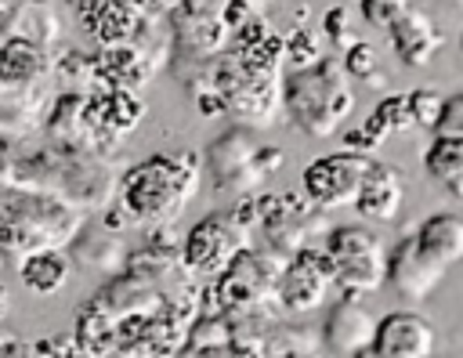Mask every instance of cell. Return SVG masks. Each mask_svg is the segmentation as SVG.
Returning a JSON list of instances; mask_svg holds the SVG:
<instances>
[{"label":"cell","mask_w":463,"mask_h":358,"mask_svg":"<svg viewBox=\"0 0 463 358\" xmlns=\"http://www.w3.org/2000/svg\"><path fill=\"white\" fill-rule=\"evenodd\" d=\"M199 188L195 152H156L119 177V206L141 224H170Z\"/></svg>","instance_id":"obj_1"},{"label":"cell","mask_w":463,"mask_h":358,"mask_svg":"<svg viewBox=\"0 0 463 358\" xmlns=\"http://www.w3.org/2000/svg\"><path fill=\"white\" fill-rule=\"evenodd\" d=\"M18 7H22V0H0V29L18 14Z\"/></svg>","instance_id":"obj_30"},{"label":"cell","mask_w":463,"mask_h":358,"mask_svg":"<svg viewBox=\"0 0 463 358\" xmlns=\"http://www.w3.org/2000/svg\"><path fill=\"white\" fill-rule=\"evenodd\" d=\"M326 36L336 43V47H351L354 43V36H351V29H347V11L344 7H333V11H326Z\"/></svg>","instance_id":"obj_26"},{"label":"cell","mask_w":463,"mask_h":358,"mask_svg":"<svg viewBox=\"0 0 463 358\" xmlns=\"http://www.w3.org/2000/svg\"><path fill=\"white\" fill-rule=\"evenodd\" d=\"M445 264H438L430 253L420 250L416 235H402L398 246L387 253V275L383 282H391V289L409 300V304H420L427 300L441 282H445Z\"/></svg>","instance_id":"obj_11"},{"label":"cell","mask_w":463,"mask_h":358,"mask_svg":"<svg viewBox=\"0 0 463 358\" xmlns=\"http://www.w3.org/2000/svg\"><path fill=\"white\" fill-rule=\"evenodd\" d=\"M279 166H282V152L257 145L246 130H228L206 148L210 181L221 195H232V199L257 195L264 177L275 174Z\"/></svg>","instance_id":"obj_4"},{"label":"cell","mask_w":463,"mask_h":358,"mask_svg":"<svg viewBox=\"0 0 463 358\" xmlns=\"http://www.w3.org/2000/svg\"><path fill=\"white\" fill-rule=\"evenodd\" d=\"M80 213L58 195L18 192L0 206V246L4 250H36V246H61L76 235Z\"/></svg>","instance_id":"obj_3"},{"label":"cell","mask_w":463,"mask_h":358,"mask_svg":"<svg viewBox=\"0 0 463 358\" xmlns=\"http://www.w3.org/2000/svg\"><path fill=\"white\" fill-rule=\"evenodd\" d=\"M326 257H329V268H333V286L344 297L358 300V297L376 293L383 286L387 250L369 228H362V224L333 228L329 242H326Z\"/></svg>","instance_id":"obj_5"},{"label":"cell","mask_w":463,"mask_h":358,"mask_svg":"<svg viewBox=\"0 0 463 358\" xmlns=\"http://www.w3.org/2000/svg\"><path fill=\"white\" fill-rule=\"evenodd\" d=\"M315 221H322V210L311 199H300L293 192L282 195H257V224L268 239V246L282 257L304 250L315 235Z\"/></svg>","instance_id":"obj_9"},{"label":"cell","mask_w":463,"mask_h":358,"mask_svg":"<svg viewBox=\"0 0 463 358\" xmlns=\"http://www.w3.org/2000/svg\"><path fill=\"white\" fill-rule=\"evenodd\" d=\"M449 4H463V0H449Z\"/></svg>","instance_id":"obj_33"},{"label":"cell","mask_w":463,"mask_h":358,"mask_svg":"<svg viewBox=\"0 0 463 358\" xmlns=\"http://www.w3.org/2000/svg\"><path fill=\"white\" fill-rule=\"evenodd\" d=\"M409 127H416V123H412V112H409V98H405V94L383 98V101L376 105V112L365 119V134H369L376 145H383L387 134H402V130H409Z\"/></svg>","instance_id":"obj_21"},{"label":"cell","mask_w":463,"mask_h":358,"mask_svg":"<svg viewBox=\"0 0 463 358\" xmlns=\"http://www.w3.org/2000/svg\"><path fill=\"white\" fill-rule=\"evenodd\" d=\"M376 47H369V43H362V40H354L351 47H347V54H344V69H347V76H354V80H369L373 72H376Z\"/></svg>","instance_id":"obj_23"},{"label":"cell","mask_w":463,"mask_h":358,"mask_svg":"<svg viewBox=\"0 0 463 358\" xmlns=\"http://www.w3.org/2000/svg\"><path fill=\"white\" fill-rule=\"evenodd\" d=\"M333 289V268H329V257L326 250H297L289 253V260L282 264L279 271V286H275V300L286 307V311H315Z\"/></svg>","instance_id":"obj_10"},{"label":"cell","mask_w":463,"mask_h":358,"mask_svg":"<svg viewBox=\"0 0 463 358\" xmlns=\"http://www.w3.org/2000/svg\"><path fill=\"white\" fill-rule=\"evenodd\" d=\"M69 4H76V0H69Z\"/></svg>","instance_id":"obj_35"},{"label":"cell","mask_w":463,"mask_h":358,"mask_svg":"<svg viewBox=\"0 0 463 358\" xmlns=\"http://www.w3.org/2000/svg\"><path fill=\"white\" fill-rule=\"evenodd\" d=\"M459 47H463V36H459Z\"/></svg>","instance_id":"obj_34"},{"label":"cell","mask_w":463,"mask_h":358,"mask_svg":"<svg viewBox=\"0 0 463 358\" xmlns=\"http://www.w3.org/2000/svg\"><path fill=\"white\" fill-rule=\"evenodd\" d=\"M412 235L420 250L430 253L438 264L452 268L463 260V217L459 213H430Z\"/></svg>","instance_id":"obj_19"},{"label":"cell","mask_w":463,"mask_h":358,"mask_svg":"<svg viewBox=\"0 0 463 358\" xmlns=\"http://www.w3.org/2000/svg\"><path fill=\"white\" fill-rule=\"evenodd\" d=\"M76 14L98 43H123L141 18L134 0H76Z\"/></svg>","instance_id":"obj_16"},{"label":"cell","mask_w":463,"mask_h":358,"mask_svg":"<svg viewBox=\"0 0 463 358\" xmlns=\"http://www.w3.org/2000/svg\"><path fill=\"white\" fill-rule=\"evenodd\" d=\"M434 325L420 311H391L376 322V336L369 354L380 358H430L434 354Z\"/></svg>","instance_id":"obj_12"},{"label":"cell","mask_w":463,"mask_h":358,"mask_svg":"<svg viewBox=\"0 0 463 358\" xmlns=\"http://www.w3.org/2000/svg\"><path fill=\"white\" fill-rule=\"evenodd\" d=\"M286 257L268 250H239L224 271H217V286H213V300L235 315V311H260L264 304L275 300V286H279V271H282Z\"/></svg>","instance_id":"obj_6"},{"label":"cell","mask_w":463,"mask_h":358,"mask_svg":"<svg viewBox=\"0 0 463 358\" xmlns=\"http://www.w3.org/2000/svg\"><path fill=\"white\" fill-rule=\"evenodd\" d=\"M387 33H391V43L398 51V58L412 69H423L445 43L441 29L430 22V14H423L420 7L405 4L391 22H387Z\"/></svg>","instance_id":"obj_14"},{"label":"cell","mask_w":463,"mask_h":358,"mask_svg":"<svg viewBox=\"0 0 463 358\" xmlns=\"http://www.w3.org/2000/svg\"><path fill=\"white\" fill-rule=\"evenodd\" d=\"M405 4H412V0H362V14H365L369 25H383V29H387V22H391Z\"/></svg>","instance_id":"obj_24"},{"label":"cell","mask_w":463,"mask_h":358,"mask_svg":"<svg viewBox=\"0 0 463 358\" xmlns=\"http://www.w3.org/2000/svg\"><path fill=\"white\" fill-rule=\"evenodd\" d=\"M286 47H289L286 54H293V65H297V69H304V65L318 61V51H315V40H311V33H307V29H300Z\"/></svg>","instance_id":"obj_27"},{"label":"cell","mask_w":463,"mask_h":358,"mask_svg":"<svg viewBox=\"0 0 463 358\" xmlns=\"http://www.w3.org/2000/svg\"><path fill=\"white\" fill-rule=\"evenodd\" d=\"M369 163H373L369 152H354V148L318 155V159H311L304 166V195L318 210L347 206V203H354V195H358V188L365 181Z\"/></svg>","instance_id":"obj_8"},{"label":"cell","mask_w":463,"mask_h":358,"mask_svg":"<svg viewBox=\"0 0 463 358\" xmlns=\"http://www.w3.org/2000/svg\"><path fill=\"white\" fill-rule=\"evenodd\" d=\"M250 224L235 213V210H213L206 213L199 224H192V231L184 235V268H192L195 275H217L228 268V260L250 246Z\"/></svg>","instance_id":"obj_7"},{"label":"cell","mask_w":463,"mask_h":358,"mask_svg":"<svg viewBox=\"0 0 463 358\" xmlns=\"http://www.w3.org/2000/svg\"><path fill=\"white\" fill-rule=\"evenodd\" d=\"M402 203H405V181H402V174L391 163H376L373 159L369 170H365V181H362V188L354 195L358 213L369 217V221H394L398 210H402Z\"/></svg>","instance_id":"obj_15"},{"label":"cell","mask_w":463,"mask_h":358,"mask_svg":"<svg viewBox=\"0 0 463 358\" xmlns=\"http://www.w3.org/2000/svg\"><path fill=\"white\" fill-rule=\"evenodd\" d=\"M282 101L289 119L307 137H329L354 108V90L340 58H318L304 69H293L282 83Z\"/></svg>","instance_id":"obj_2"},{"label":"cell","mask_w":463,"mask_h":358,"mask_svg":"<svg viewBox=\"0 0 463 358\" xmlns=\"http://www.w3.org/2000/svg\"><path fill=\"white\" fill-rule=\"evenodd\" d=\"M11 354H29V344L22 336H0V358H11Z\"/></svg>","instance_id":"obj_29"},{"label":"cell","mask_w":463,"mask_h":358,"mask_svg":"<svg viewBox=\"0 0 463 358\" xmlns=\"http://www.w3.org/2000/svg\"><path fill=\"white\" fill-rule=\"evenodd\" d=\"M376 336V318L351 297H344L340 304H333V311L322 322V351L336 354V358H354V354H369Z\"/></svg>","instance_id":"obj_13"},{"label":"cell","mask_w":463,"mask_h":358,"mask_svg":"<svg viewBox=\"0 0 463 358\" xmlns=\"http://www.w3.org/2000/svg\"><path fill=\"white\" fill-rule=\"evenodd\" d=\"M72 275V260L69 253H61L58 246H36V250H25V257L18 260V282L29 289V293H40V297H51L58 293Z\"/></svg>","instance_id":"obj_18"},{"label":"cell","mask_w":463,"mask_h":358,"mask_svg":"<svg viewBox=\"0 0 463 358\" xmlns=\"http://www.w3.org/2000/svg\"><path fill=\"white\" fill-rule=\"evenodd\" d=\"M344 148H354V152H369V148H380L369 134H365V127L362 130H344Z\"/></svg>","instance_id":"obj_28"},{"label":"cell","mask_w":463,"mask_h":358,"mask_svg":"<svg viewBox=\"0 0 463 358\" xmlns=\"http://www.w3.org/2000/svg\"><path fill=\"white\" fill-rule=\"evenodd\" d=\"M423 166L427 174L445 188L452 192L456 199H463V134H441L434 130V141L423 155Z\"/></svg>","instance_id":"obj_20"},{"label":"cell","mask_w":463,"mask_h":358,"mask_svg":"<svg viewBox=\"0 0 463 358\" xmlns=\"http://www.w3.org/2000/svg\"><path fill=\"white\" fill-rule=\"evenodd\" d=\"M434 130H441V134H463V94L445 98L441 116H438V127H434Z\"/></svg>","instance_id":"obj_25"},{"label":"cell","mask_w":463,"mask_h":358,"mask_svg":"<svg viewBox=\"0 0 463 358\" xmlns=\"http://www.w3.org/2000/svg\"><path fill=\"white\" fill-rule=\"evenodd\" d=\"M25 4H40V7H47V4H51V0H25Z\"/></svg>","instance_id":"obj_32"},{"label":"cell","mask_w":463,"mask_h":358,"mask_svg":"<svg viewBox=\"0 0 463 358\" xmlns=\"http://www.w3.org/2000/svg\"><path fill=\"white\" fill-rule=\"evenodd\" d=\"M4 315H7V289H4V282H0V322H4Z\"/></svg>","instance_id":"obj_31"},{"label":"cell","mask_w":463,"mask_h":358,"mask_svg":"<svg viewBox=\"0 0 463 358\" xmlns=\"http://www.w3.org/2000/svg\"><path fill=\"white\" fill-rule=\"evenodd\" d=\"M409 98V112H412V123L416 127H427V130H434L438 127V116H441V105H445V98L438 94V90H430V87H420V90H412V94H405Z\"/></svg>","instance_id":"obj_22"},{"label":"cell","mask_w":463,"mask_h":358,"mask_svg":"<svg viewBox=\"0 0 463 358\" xmlns=\"http://www.w3.org/2000/svg\"><path fill=\"white\" fill-rule=\"evenodd\" d=\"M47 69V47L22 36L4 33L0 36V87H29Z\"/></svg>","instance_id":"obj_17"}]
</instances>
